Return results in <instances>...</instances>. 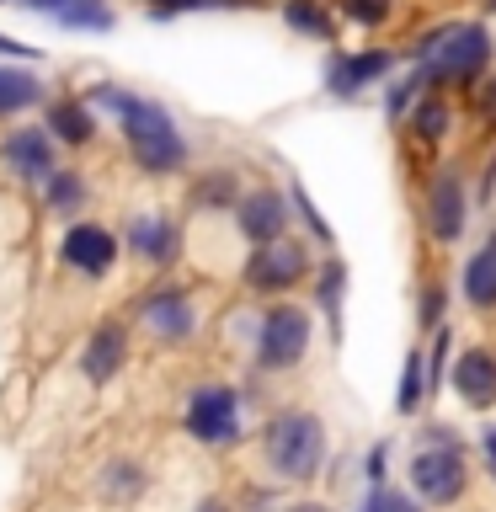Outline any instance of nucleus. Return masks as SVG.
<instances>
[{
  "label": "nucleus",
  "mask_w": 496,
  "mask_h": 512,
  "mask_svg": "<svg viewBox=\"0 0 496 512\" xmlns=\"http://www.w3.org/2000/svg\"><path fill=\"white\" fill-rule=\"evenodd\" d=\"M288 512H331V507H320V502H299V507H288Z\"/></svg>",
  "instance_id": "obj_34"
},
{
  "label": "nucleus",
  "mask_w": 496,
  "mask_h": 512,
  "mask_svg": "<svg viewBox=\"0 0 496 512\" xmlns=\"http://www.w3.org/2000/svg\"><path fill=\"white\" fill-rule=\"evenodd\" d=\"M342 11L358 27H384V22H390V11H395V0H342Z\"/></svg>",
  "instance_id": "obj_28"
},
{
  "label": "nucleus",
  "mask_w": 496,
  "mask_h": 512,
  "mask_svg": "<svg viewBox=\"0 0 496 512\" xmlns=\"http://www.w3.org/2000/svg\"><path fill=\"white\" fill-rule=\"evenodd\" d=\"M464 480H470V470H464V454H459V443H448L438 438L432 448H422V454L411 459V486L416 496H427V502H459L464 496Z\"/></svg>",
  "instance_id": "obj_5"
},
{
  "label": "nucleus",
  "mask_w": 496,
  "mask_h": 512,
  "mask_svg": "<svg viewBox=\"0 0 496 512\" xmlns=\"http://www.w3.org/2000/svg\"><path fill=\"white\" fill-rule=\"evenodd\" d=\"M342 283H347V267L342 262H326V272H320V310L331 315V326L342 320Z\"/></svg>",
  "instance_id": "obj_27"
},
{
  "label": "nucleus",
  "mask_w": 496,
  "mask_h": 512,
  "mask_svg": "<svg viewBox=\"0 0 496 512\" xmlns=\"http://www.w3.org/2000/svg\"><path fill=\"white\" fill-rule=\"evenodd\" d=\"M16 6H27V11H43V16H59L70 0H16Z\"/></svg>",
  "instance_id": "obj_32"
},
{
  "label": "nucleus",
  "mask_w": 496,
  "mask_h": 512,
  "mask_svg": "<svg viewBox=\"0 0 496 512\" xmlns=\"http://www.w3.org/2000/svg\"><path fill=\"white\" fill-rule=\"evenodd\" d=\"M304 347H310V315L299 304H272L262 315V331H256V363L278 374L304 358Z\"/></svg>",
  "instance_id": "obj_4"
},
{
  "label": "nucleus",
  "mask_w": 496,
  "mask_h": 512,
  "mask_svg": "<svg viewBox=\"0 0 496 512\" xmlns=\"http://www.w3.org/2000/svg\"><path fill=\"white\" fill-rule=\"evenodd\" d=\"M416 80L422 86H475L491 64V38L480 22H448L416 43Z\"/></svg>",
  "instance_id": "obj_2"
},
{
  "label": "nucleus",
  "mask_w": 496,
  "mask_h": 512,
  "mask_svg": "<svg viewBox=\"0 0 496 512\" xmlns=\"http://www.w3.org/2000/svg\"><path fill=\"white\" fill-rule=\"evenodd\" d=\"M187 432L198 443H230L235 432H240V400L230 384H203L198 395L187 400Z\"/></svg>",
  "instance_id": "obj_7"
},
{
  "label": "nucleus",
  "mask_w": 496,
  "mask_h": 512,
  "mask_svg": "<svg viewBox=\"0 0 496 512\" xmlns=\"http://www.w3.org/2000/svg\"><path fill=\"white\" fill-rule=\"evenodd\" d=\"M374 507H379V512H416V502H411V496H400V491H384Z\"/></svg>",
  "instance_id": "obj_30"
},
{
  "label": "nucleus",
  "mask_w": 496,
  "mask_h": 512,
  "mask_svg": "<svg viewBox=\"0 0 496 512\" xmlns=\"http://www.w3.org/2000/svg\"><path fill=\"white\" fill-rule=\"evenodd\" d=\"M283 22L294 32H304V38H326L331 43V16H326L320 0H283Z\"/></svg>",
  "instance_id": "obj_21"
},
{
  "label": "nucleus",
  "mask_w": 496,
  "mask_h": 512,
  "mask_svg": "<svg viewBox=\"0 0 496 512\" xmlns=\"http://www.w3.org/2000/svg\"><path fill=\"white\" fill-rule=\"evenodd\" d=\"M304 272H310V251L299 246V240H272V246H256L246 256V283L256 294H283V288H294Z\"/></svg>",
  "instance_id": "obj_6"
},
{
  "label": "nucleus",
  "mask_w": 496,
  "mask_h": 512,
  "mask_svg": "<svg viewBox=\"0 0 496 512\" xmlns=\"http://www.w3.org/2000/svg\"><path fill=\"white\" fill-rule=\"evenodd\" d=\"M192 203L198 208H235L240 203V187H235V176L230 171H208L198 192H192Z\"/></svg>",
  "instance_id": "obj_24"
},
{
  "label": "nucleus",
  "mask_w": 496,
  "mask_h": 512,
  "mask_svg": "<svg viewBox=\"0 0 496 512\" xmlns=\"http://www.w3.org/2000/svg\"><path fill=\"white\" fill-rule=\"evenodd\" d=\"M443 315V288H427V304H422V320L432 326V320Z\"/></svg>",
  "instance_id": "obj_31"
},
{
  "label": "nucleus",
  "mask_w": 496,
  "mask_h": 512,
  "mask_svg": "<svg viewBox=\"0 0 496 512\" xmlns=\"http://www.w3.org/2000/svg\"><path fill=\"white\" fill-rule=\"evenodd\" d=\"M368 512H379V507H368Z\"/></svg>",
  "instance_id": "obj_36"
},
{
  "label": "nucleus",
  "mask_w": 496,
  "mask_h": 512,
  "mask_svg": "<svg viewBox=\"0 0 496 512\" xmlns=\"http://www.w3.org/2000/svg\"><path fill=\"white\" fill-rule=\"evenodd\" d=\"M491 6H496V0H491Z\"/></svg>",
  "instance_id": "obj_37"
},
{
  "label": "nucleus",
  "mask_w": 496,
  "mask_h": 512,
  "mask_svg": "<svg viewBox=\"0 0 496 512\" xmlns=\"http://www.w3.org/2000/svg\"><path fill=\"white\" fill-rule=\"evenodd\" d=\"M235 230L251 240V246H272V240H283L288 235V219H294V203L283 198V192H272V187H256L246 192L235 208Z\"/></svg>",
  "instance_id": "obj_9"
},
{
  "label": "nucleus",
  "mask_w": 496,
  "mask_h": 512,
  "mask_svg": "<svg viewBox=\"0 0 496 512\" xmlns=\"http://www.w3.org/2000/svg\"><path fill=\"white\" fill-rule=\"evenodd\" d=\"M427 400V368H422V352H406V363H400V395H395V411L411 416L416 406Z\"/></svg>",
  "instance_id": "obj_22"
},
{
  "label": "nucleus",
  "mask_w": 496,
  "mask_h": 512,
  "mask_svg": "<svg viewBox=\"0 0 496 512\" xmlns=\"http://www.w3.org/2000/svg\"><path fill=\"white\" fill-rule=\"evenodd\" d=\"M454 390L464 395V406L486 411L491 400H496V352H486V347L464 352L459 368H454Z\"/></svg>",
  "instance_id": "obj_14"
},
{
  "label": "nucleus",
  "mask_w": 496,
  "mask_h": 512,
  "mask_svg": "<svg viewBox=\"0 0 496 512\" xmlns=\"http://www.w3.org/2000/svg\"><path fill=\"white\" fill-rule=\"evenodd\" d=\"M128 251H134L139 262H171L176 256V224L160 214V208H144V214H134V224H128Z\"/></svg>",
  "instance_id": "obj_13"
},
{
  "label": "nucleus",
  "mask_w": 496,
  "mask_h": 512,
  "mask_svg": "<svg viewBox=\"0 0 496 512\" xmlns=\"http://www.w3.org/2000/svg\"><path fill=\"white\" fill-rule=\"evenodd\" d=\"M198 512H224V507H219V502H203V507H198Z\"/></svg>",
  "instance_id": "obj_35"
},
{
  "label": "nucleus",
  "mask_w": 496,
  "mask_h": 512,
  "mask_svg": "<svg viewBox=\"0 0 496 512\" xmlns=\"http://www.w3.org/2000/svg\"><path fill=\"white\" fill-rule=\"evenodd\" d=\"M54 134L48 128H16V134H6V144H0V166H6L16 182H48L59 166H54Z\"/></svg>",
  "instance_id": "obj_10"
},
{
  "label": "nucleus",
  "mask_w": 496,
  "mask_h": 512,
  "mask_svg": "<svg viewBox=\"0 0 496 512\" xmlns=\"http://www.w3.org/2000/svg\"><path fill=\"white\" fill-rule=\"evenodd\" d=\"M54 22L70 27V32H112V22H118V16H112L107 0H70V6H64Z\"/></svg>",
  "instance_id": "obj_20"
},
{
  "label": "nucleus",
  "mask_w": 496,
  "mask_h": 512,
  "mask_svg": "<svg viewBox=\"0 0 496 512\" xmlns=\"http://www.w3.org/2000/svg\"><path fill=\"white\" fill-rule=\"evenodd\" d=\"M411 128H416L422 139H443L448 128H454V112H448L443 96H422V102L411 107Z\"/></svg>",
  "instance_id": "obj_23"
},
{
  "label": "nucleus",
  "mask_w": 496,
  "mask_h": 512,
  "mask_svg": "<svg viewBox=\"0 0 496 512\" xmlns=\"http://www.w3.org/2000/svg\"><path fill=\"white\" fill-rule=\"evenodd\" d=\"M235 6H256V0H144L150 16H187V11H235Z\"/></svg>",
  "instance_id": "obj_26"
},
{
  "label": "nucleus",
  "mask_w": 496,
  "mask_h": 512,
  "mask_svg": "<svg viewBox=\"0 0 496 512\" xmlns=\"http://www.w3.org/2000/svg\"><path fill=\"white\" fill-rule=\"evenodd\" d=\"M144 326H150L155 336H166V342H182V336L192 331V304H187V294H176V288H166V294H150V299H144Z\"/></svg>",
  "instance_id": "obj_16"
},
{
  "label": "nucleus",
  "mask_w": 496,
  "mask_h": 512,
  "mask_svg": "<svg viewBox=\"0 0 496 512\" xmlns=\"http://www.w3.org/2000/svg\"><path fill=\"white\" fill-rule=\"evenodd\" d=\"M86 102L118 123L128 155H134V166L144 176H176L187 166L182 128H176V118L155 102V96H134V91H123V86H112V80H107V86L86 91Z\"/></svg>",
  "instance_id": "obj_1"
},
{
  "label": "nucleus",
  "mask_w": 496,
  "mask_h": 512,
  "mask_svg": "<svg viewBox=\"0 0 496 512\" xmlns=\"http://www.w3.org/2000/svg\"><path fill=\"white\" fill-rule=\"evenodd\" d=\"M464 299L475 310H496V230L480 240V251L464 262Z\"/></svg>",
  "instance_id": "obj_17"
},
{
  "label": "nucleus",
  "mask_w": 496,
  "mask_h": 512,
  "mask_svg": "<svg viewBox=\"0 0 496 512\" xmlns=\"http://www.w3.org/2000/svg\"><path fill=\"white\" fill-rule=\"evenodd\" d=\"M48 203H54V214H80V203H86L80 171H54L48 176Z\"/></svg>",
  "instance_id": "obj_25"
},
{
  "label": "nucleus",
  "mask_w": 496,
  "mask_h": 512,
  "mask_svg": "<svg viewBox=\"0 0 496 512\" xmlns=\"http://www.w3.org/2000/svg\"><path fill=\"white\" fill-rule=\"evenodd\" d=\"M390 64H395V54L390 48H358V54H331V64H326V86H331V96H363L368 86H379L384 75H390Z\"/></svg>",
  "instance_id": "obj_11"
},
{
  "label": "nucleus",
  "mask_w": 496,
  "mask_h": 512,
  "mask_svg": "<svg viewBox=\"0 0 496 512\" xmlns=\"http://www.w3.org/2000/svg\"><path fill=\"white\" fill-rule=\"evenodd\" d=\"M32 102H43V80L16 70V64H0V118L11 112H27Z\"/></svg>",
  "instance_id": "obj_19"
},
{
  "label": "nucleus",
  "mask_w": 496,
  "mask_h": 512,
  "mask_svg": "<svg viewBox=\"0 0 496 512\" xmlns=\"http://www.w3.org/2000/svg\"><path fill=\"white\" fill-rule=\"evenodd\" d=\"M123 358H128V336H123V326H102L86 342V358H80V368H86V379L91 384H112V374L123 368Z\"/></svg>",
  "instance_id": "obj_15"
},
{
  "label": "nucleus",
  "mask_w": 496,
  "mask_h": 512,
  "mask_svg": "<svg viewBox=\"0 0 496 512\" xmlns=\"http://www.w3.org/2000/svg\"><path fill=\"white\" fill-rule=\"evenodd\" d=\"M464 219H470V198H464V182L454 171H443L438 182H432V198H427V224L432 235L443 240V246H454L464 235Z\"/></svg>",
  "instance_id": "obj_12"
},
{
  "label": "nucleus",
  "mask_w": 496,
  "mask_h": 512,
  "mask_svg": "<svg viewBox=\"0 0 496 512\" xmlns=\"http://www.w3.org/2000/svg\"><path fill=\"white\" fill-rule=\"evenodd\" d=\"M480 454L491 464V480H496V427H486V438H480Z\"/></svg>",
  "instance_id": "obj_33"
},
{
  "label": "nucleus",
  "mask_w": 496,
  "mask_h": 512,
  "mask_svg": "<svg viewBox=\"0 0 496 512\" xmlns=\"http://www.w3.org/2000/svg\"><path fill=\"white\" fill-rule=\"evenodd\" d=\"M294 208L304 214V224H310V230H315V240H326V246H331V224H326V214H320V208L310 203V192H304L299 182H294Z\"/></svg>",
  "instance_id": "obj_29"
},
{
  "label": "nucleus",
  "mask_w": 496,
  "mask_h": 512,
  "mask_svg": "<svg viewBox=\"0 0 496 512\" xmlns=\"http://www.w3.org/2000/svg\"><path fill=\"white\" fill-rule=\"evenodd\" d=\"M262 454L272 464V475L310 480L320 470V459H326V427H320L310 411H283V416H272V422H267Z\"/></svg>",
  "instance_id": "obj_3"
},
{
  "label": "nucleus",
  "mask_w": 496,
  "mask_h": 512,
  "mask_svg": "<svg viewBox=\"0 0 496 512\" xmlns=\"http://www.w3.org/2000/svg\"><path fill=\"white\" fill-rule=\"evenodd\" d=\"M48 134H54L59 144H70V150H80V144L96 139V107L91 102H54L48 107Z\"/></svg>",
  "instance_id": "obj_18"
},
{
  "label": "nucleus",
  "mask_w": 496,
  "mask_h": 512,
  "mask_svg": "<svg viewBox=\"0 0 496 512\" xmlns=\"http://www.w3.org/2000/svg\"><path fill=\"white\" fill-rule=\"evenodd\" d=\"M59 262L70 272H80V278H107L112 262H118V235L102 230V224H91V219H80L59 240Z\"/></svg>",
  "instance_id": "obj_8"
}]
</instances>
